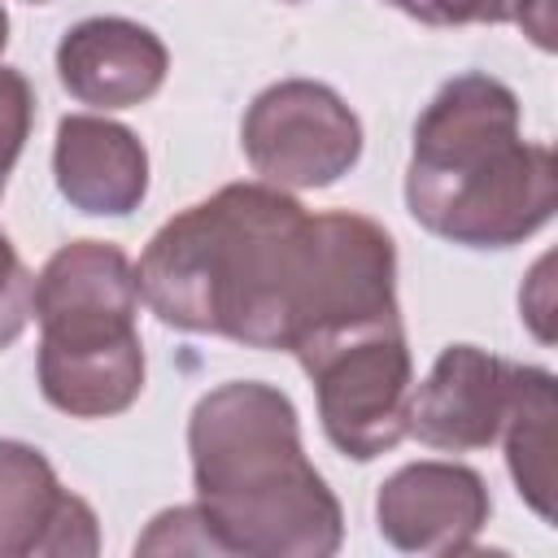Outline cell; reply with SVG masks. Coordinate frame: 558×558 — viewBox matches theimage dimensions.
<instances>
[{"label":"cell","instance_id":"6da1fadb","mask_svg":"<svg viewBox=\"0 0 558 558\" xmlns=\"http://www.w3.org/2000/svg\"><path fill=\"white\" fill-rule=\"evenodd\" d=\"M310 209L270 183H227L166 218L135 262L140 301L179 331L288 349V296Z\"/></svg>","mask_w":558,"mask_h":558},{"label":"cell","instance_id":"7a4b0ae2","mask_svg":"<svg viewBox=\"0 0 558 558\" xmlns=\"http://www.w3.org/2000/svg\"><path fill=\"white\" fill-rule=\"evenodd\" d=\"M192 493L227 558H331L344 510L301 445L292 397L262 379L209 388L187 418Z\"/></svg>","mask_w":558,"mask_h":558},{"label":"cell","instance_id":"3957f363","mask_svg":"<svg viewBox=\"0 0 558 558\" xmlns=\"http://www.w3.org/2000/svg\"><path fill=\"white\" fill-rule=\"evenodd\" d=\"M558 205L549 144L523 140L514 87L484 70L453 74L414 122L405 166L410 218L458 248H514Z\"/></svg>","mask_w":558,"mask_h":558},{"label":"cell","instance_id":"277c9868","mask_svg":"<svg viewBox=\"0 0 558 558\" xmlns=\"http://www.w3.org/2000/svg\"><path fill=\"white\" fill-rule=\"evenodd\" d=\"M135 262L109 240L61 244L35 275V379L70 418H113L144 392Z\"/></svg>","mask_w":558,"mask_h":558},{"label":"cell","instance_id":"5b68a950","mask_svg":"<svg viewBox=\"0 0 558 558\" xmlns=\"http://www.w3.org/2000/svg\"><path fill=\"white\" fill-rule=\"evenodd\" d=\"M401 323L397 244L366 214H310L288 296V353L310 362L327 344Z\"/></svg>","mask_w":558,"mask_h":558},{"label":"cell","instance_id":"8992f818","mask_svg":"<svg viewBox=\"0 0 558 558\" xmlns=\"http://www.w3.org/2000/svg\"><path fill=\"white\" fill-rule=\"evenodd\" d=\"M314 379L323 436L353 462H375L405 440V405L414 392V362L405 327H375L344 336L301 362Z\"/></svg>","mask_w":558,"mask_h":558},{"label":"cell","instance_id":"52a82bcc","mask_svg":"<svg viewBox=\"0 0 558 558\" xmlns=\"http://www.w3.org/2000/svg\"><path fill=\"white\" fill-rule=\"evenodd\" d=\"M240 148L262 183L314 192L340 183L362 161V122L336 87L279 78L244 109Z\"/></svg>","mask_w":558,"mask_h":558},{"label":"cell","instance_id":"ba28073f","mask_svg":"<svg viewBox=\"0 0 558 558\" xmlns=\"http://www.w3.org/2000/svg\"><path fill=\"white\" fill-rule=\"evenodd\" d=\"M493 497L475 466L462 462H405L375 493V527L379 536L418 558L471 554L475 536L488 527Z\"/></svg>","mask_w":558,"mask_h":558},{"label":"cell","instance_id":"9c48e42d","mask_svg":"<svg viewBox=\"0 0 558 558\" xmlns=\"http://www.w3.org/2000/svg\"><path fill=\"white\" fill-rule=\"evenodd\" d=\"M514 388V362L480 344H445L405 405V436L440 453L497 445Z\"/></svg>","mask_w":558,"mask_h":558},{"label":"cell","instance_id":"30bf717a","mask_svg":"<svg viewBox=\"0 0 558 558\" xmlns=\"http://www.w3.org/2000/svg\"><path fill=\"white\" fill-rule=\"evenodd\" d=\"M96 549V510L61 488L44 449L0 440V558H92Z\"/></svg>","mask_w":558,"mask_h":558},{"label":"cell","instance_id":"8fae6325","mask_svg":"<svg viewBox=\"0 0 558 558\" xmlns=\"http://www.w3.org/2000/svg\"><path fill=\"white\" fill-rule=\"evenodd\" d=\"M170 52L161 35L131 17H83L57 44L61 87L92 109H135L166 83Z\"/></svg>","mask_w":558,"mask_h":558},{"label":"cell","instance_id":"7c38bea8","mask_svg":"<svg viewBox=\"0 0 558 558\" xmlns=\"http://www.w3.org/2000/svg\"><path fill=\"white\" fill-rule=\"evenodd\" d=\"M57 192L92 218H126L148 196V148L105 113H65L52 144Z\"/></svg>","mask_w":558,"mask_h":558},{"label":"cell","instance_id":"4fadbf2b","mask_svg":"<svg viewBox=\"0 0 558 558\" xmlns=\"http://www.w3.org/2000/svg\"><path fill=\"white\" fill-rule=\"evenodd\" d=\"M554 418H558V379L545 366H519L514 362V388L510 410L501 423L506 466L519 488V497L554 523Z\"/></svg>","mask_w":558,"mask_h":558},{"label":"cell","instance_id":"5bb4252c","mask_svg":"<svg viewBox=\"0 0 558 558\" xmlns=\"http://www.w3.org/2000/svg\"><path fill=\"white\" fill-rule=\"evenodd\" d=\"M135 554H222V541L218 532L209 527V514L192 501V506H174V510H161L148 532L135 541Z\"/></svg>","mask_w":558,"mask_h":558},{"label":"cell","instance_id":"9a60e30c","mask_svg":"<svg viewBox=\"0 0 558 558\" xmlns=\"http://www.w3.org/2000/svg\"><path fill=\"white\" fill-rule=\"evenodd\" d=\"M31 122H35V92H31L26 74L13 65H0V196H4V183L26 148Z\"/></svg>","mask_w":558,"mask_h":558},{"label":"cell","instance_id":"2e32d148","mask_svg":"<svg viewBox=\"0 0 558 558\" xmlns=\"http://www.w3.org/2000/svg\"><path fill=\"white\" fill-rule=\"evenodd\" d=\"M35 318V275L0 231V349H9Z\"/></svg>","mask_w":558,"mask_h":558},{"label":"cell","instance_id":"e0dca14e","mask_svg":"<svg viewBox=\"0 0 558 558\" xmlns=\"http://www.w3.org/2000/svg\"><path fill=\"white\" fill-rule=\"evenodd\" d=\"M484 22H514L541 52H554V0H484Z\"/></svg>","mask_w":558,"mask_h":558},{"label":"cell","instance_id":"ac0fdd59","mask_svg":"<svg viewBox=\"0 0 558 558\" xmlns=\"http://www.w3.org/2000/svg\"><path fill=\"white\" fill-rule=\"evenodd\" d=\"M423 26H471L484 22V0H384Z\"/></svg>","mask_w":558,"mask_h":558},{"label":"cell","instance_id":"d6986e66","mask_svg":"<svg viewBox=\"0 0 558 558\" xmlns=\"http://www.w3.org/2000/svg\"><path fill=\"white\" fill-rule=\"evenodd\" d=\"M4 44H9V13H4V4H0V52H4Z\"/></svg>","mask_w":558,"mask_h":558},{"label":"cell","instance_id":"ffe728a7","mask_svg":"<svg viewBox=\"0 0 558 558\" xmlns=\"http://www.w3.org/2000/svg\"><path fill=\"white\" fill-rule=\"evenodd\" d=\"M26 4H48V0H26Z\"/></svg>","mask_w":558,"mask_h":558}]
</instances>
